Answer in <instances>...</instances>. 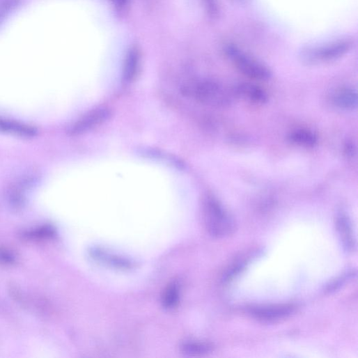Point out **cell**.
Wrapping results in <instances>:
<instances>
[{"label": "cell", "mask_w": 358, "mask_h": 358, "mask_svg": "<svg viewBox=\"0 0 358 358\" xmlns=\"http://www.w3.org/2000/svg\"><path fill=\"white\" fill-rule=\"evenodd\" d=\"M214 345L208 342H186L180 346L181 352L188 356H200L211 352Z\"/></svg>", "instance_id": "15"}, {"label": "cell", "mask_w": 358, "mask_h": 358, "mask_svg": "<svg viewBox=\"0 0 358 358\" xmlns=\"http://www.w3.org/2000/svg\"><path fill=\"white\" fill-rule=\"evenodd\" d=\"M330 100L337 108L345 110L354 109L357 105V92L351 88H341L332 94Z\"/></svg>", "instance_id": "9"}, {"label": "cell", "mask_w": 358, "mask_h": 358, "mask_svg": "<svg viewBox=\"0 0 358 358\" xmlns=\"http://www.w3.org/2000/svg\"><path fill=\"white\" fill-rule=\"evenodd\" d=\"M89 254L93 260L108 267L120 270H130L135 267V263L130 260L108 253L100 248H93Z\"/></svg>", "instance_id": "7"}, {"label": "cell", "mask_w": 358, "mask_h": 358, "mask_svg": "<svg viewBox=\"0 0 358 358\" xmlns=\"http://www.w3.org/2000/svg\"><path fill=\"white\" fill-rule=\"evenodd\" d=\"M181 288L177 281L170 282L162 293L161 303L165 309L176 308L180 302Z\"/></svg>", "instance_id": "12"}, {"label": "cell", "mask_w": 358, "mask_h": 358, "mask_svg": "<svg viewBox=\"0 0 358 358\" xmlns=\"http://www.w3.org/2000/svg\"><path fill=\"white\" fill-rule=\"evenodd\" d=\"M225 53L235 67L245 76L257 80H267L272 77L270 68L235 45H229Z\"/></svg>", "instance_id": "4"}, {"label": "cell", "mask_w": 358, "mask_h": 358, "mask_svg": "<svg viewBox=\"0 0 358 358\" xmlns=\"http://www.w3.org/2000/svg\"><path fill=\"white\" fill-rule=\"evenodd\" d=\"M56 235L55 228L52 226H43L28 231L24 233V237L29 240H46L51 239Z\"/></svg>", "instance_id": "16"}, {"label": "cell", "mask_w": 358, "mask_h": 358, "mask_svg": "<svg viewBox=\"0 0 358 358\" xmlns=\"http://www.w3.org/2000/svg\"><path fill=\"white\" fill-rule=\"evenodd\" d=\"M0 260L5 263H12L15 261L14 255L7 250H0Z\"/></svg>", "instance_id": "18"}, {"label": "cell", "mask_w": 358, "mask_h": 358, "mask_svg": "<svg viewBox=\"0 0 358 358\" xmlns=\"http://www.w3.org/2000/svg\"><path fill=\"white\" fill-rule=\"evenodd\" d=\"M182 93L198 102L212 107H225L235 96L234 90H230L212 80H203L185 86Z\"/></svg>", "instance_id": "1"}, {"label": "cell", "mask_w": 358, "mask_h": 358, "mask_svg": "<svg viewBox=\"0 0 358 358\" xmlns=\"http://www.w3.org/2000/svg\"><path fill=\"white\" fill-rule=\"evenodd\" d=\"M111 116V110L105 107H98L88 112L78 120L70 130L72 135L77 136L101 125Z\"/></svg>", "instance_id": "5"}, {"label": "cell", "mask_w": 358, "mask_h": 358, "mask_svg": "<svg viewBox=\"0 0 358 358\" xmlns=\"http://www.w3.org/2000/svg\"><path fill=\"white\" fill-rule=\"evenodd\" d=\"M0 130L27 137H33L36 133V130L32 127L14 120L2 118H0Z\"/></svg>", "instance_id": "13"}, {"label": "cell", "mask_w": 358, "mask_h": 358, "mask_svg": "<svg viewBox=\"0 0 358 358\" xmlns=\"http://www.w3.org/2000/svg\"><path fill=\"white\" fill-rule=\"evenodd\" d=\"M294 311L295 306L291 304H276L254 307L250 313L258 320L273 322L287 318Z\"/></svg>", "instance_id": "6"}, {"label": "cell", "mask_w": 358, "mask_h": 358, "mask_svg": "<svg viewBox=\"0 0 358 358\" xmlns=\"http://www.w3.org/2000/svg\"><path fill=\"white\" fill-rule=\"evenodd\" d=\"M336 225L343 247L347 251H353L355 241L350 219L345 214L340 213L336 217Z\"/></svg>", "instance_id": "10"}, {"label": "cell", "mask_w": 358, "mask_h": 358, "mask_svg": "<svg viewBox=\"0 0 358 358\" xmlns=\"http://www.w3.org/2000/svg\"><path fill=\"white\" fill-rule=\"evenodd\" d=\"M205 1L210 16L212 17H217L218 9L216 0H205Z\"/></svg>", "instance_id": "17"}, {"label": "cell", "mask_w": 358, "mask_h": 358, "mask_svg": "<svg viewBox=\"0 0 358 358\" xmlns=\"http://www.w3.org/2000/svg\"><path fill=\"white\" fill-rule=\"evenodd\" d=\"M203 214L206 228L211 236L224 238L235 232L233 219L215 198H206L203 204Z\"/></svg>", "instance_id": "2"}, {"label": "cell", "mask_w": 358, "mask_h": 358, "mask_svg": "<svg viewBox=\"0 0 358 358\" xmlns=\"http://www.w3.org/2000/svg\"><path fill=\"white\" fill-rule=\"evenodd\" d=\"M289 141L299 146L305 148L313 147L317 143V137L311 131L306 129H297L288 136Z\"/></svg>", "instance_id": "14"}, {"label": "cell", "mask_w": 358, "mask_h": 358, "mask_svg": "<svg viewBox=\"0 0 358 358\" xmlns=\"http://www.w3.org/2000/svg\"><path fill=\"white\" fill-rule=\"evenodd\" d=\"M141 56L139 51L132 48L125 58L123 68V79L125 82L132 81L137 77L140 67Z\"/></svg>", "instance_id": "11"}, {"label": "cell", "mask_w": 358, "mask_h": 358, "mask_svg": "<svg viewBox=\"0 0 358 358\" xmlns=\"http://www.w3.org/2000/svg\"><path fill=\"white\" fill-rule=\"evenodd\" d=\"M235 96L256 104H263L267 102V95L260 87L251 84H241L234 89Z\"/></svg>", "instance_id": "8"}, {"label": "cell", "mask_w": 358, "mask_h": 358, "mask_svg": "<svg viewBox=\"0 0 358 358\" xmlns=\"http://www.w3.org/2000/svg\"><path fill=\"white\" fill-rule=\"evenodd\" d=\"M354 42L349 38H341L320 45L304 47L300 53L301 61L306 65H317L337 60L347 54Z\"/></svg>", "instance_id": "3"}]
</instances>
